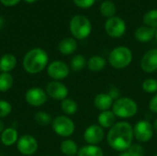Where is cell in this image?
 Segmentation results:
<instances>
[{
    "label": "cell",
    "mask_w": 157,
    "mask_h": 156,
    "mask_svg": "<svg viewBox=\"0 0 157 156\" xmlns=\"http://www.w3.org/2000/svg\"><path fill=\"white\" fill-rule=\"evenodd\" d=\"M133 127L127 121L116 122L107 133V142L109 147L116 152H126L132 144Z\"/></svg>",
    "instance_id": "1"
},
{
    "label": "cell",
    "mask_w": 157,
    "mask_h": 156,
    "mask_svg": "<svg viewBox=\"0 0 157 156\" xmlns=\"http://www.w3.org/2000/svg\"><path fill=\"white\" fill-rule=\"evenodd\" d=\"M49 57L47 52L40 48H34L29 51L23 58V68L30 74L42 72L48 64Z\"/></svg>",
    "instance_id": "2"
},
{
    "label": "cell",
    "mask_w": 157,
    "mask_h": 156,
    "mask_svg": "<svg viewBox=\"0 0 157 156\" xmlns=\"http://www.w3.org/2000/svg\"><path fill=\"white\" fill-rule=\"evenodd\" d=\"M132 58V51L130 48L126 46H118L109 52L108 60L112 68L121 70L131 64Z\"/></svg>",
    "instance_id": "3"
},
{
    "label": "cell",
    "mask_w": 157,
    "mask_h": 156,
    "mask_svg": "<svg viewBox=\"0 0 157 156\" xmlns=\"http://www.w3.org/2000/svg\"><path fill=\"white\" fill-rule=\"evenodd\" d=\"M117 118L130 119L134 117L138 112V105L135 100L128 97H121L113 103L112 109Z\"/></svg>",
    "instance_id": "4"
},
{
    "label": "cell",
    "mask_w": 157,
    "mask_h": 156,
    "mask_svg": "<svg viewBox=\"0 0 157 156\" xmlns=\"http://www.w3.org/2000/svg\"><path fill=\"white\" fill-rule=\"evenodd\" d=\"M70 31L75 39L85 40L92 31V25L90 20L84 15H76L72 17L69 24Z\"/></svg>",
    "instance_id": "5"
},
{
    "label": "cell",
    "mask_w": 157,
    "mask_h": 156,
    "mask_svg": "<svg viewBox=\"0 0 157 156\" xmlns=\"http://www.w3.org/2000/svg\"><path fill=\"white\" fill-rule=\"evenodd\" d=\"M52 128L58 136L67 138L73 135V133L75 132V125L69 117L62 115L52 120Z\"/></svg>",
    "instance_id": "6"
},
{
    "label": "cell",
    "mask_w": 157,
    "mask_h": 156,
    "mask_svg": "<svg viewBox=\"0 0 157 156\" xmlns=\"http://www.w3.org/2000/svg\"><path fill=\"white\" fill-rule=\"evenodd\" d=\"M133 127V136L139 143H148L154 136V127L153 124L146 120H142L135 123Z\"/></svg>",
    "instance_id": "7"
},
{
    "label": "cell",
    "mask_w": 157,
    "mask_h": 156,
    "mask_svg": "<svg viewBox=\"0 0 157 156\" xmlns=\"http://www.w3.org/2000/svg\"><path fill=\"white\" fill-rule=\"evenodd\" d=\"M126 23L125 21L117 16L109 17L105 22V31L106 33L114 39L122 37L126 32Z\"/></svg>",
    "instance_id": "8"
},
{
    "label": "cell",
    "mask_w": 157,
    "mask_h": 156,
    "mask_svg": "<svg viewBox=\"0 0 157 156\" xmlns=\"http://www.w3.org/2000/svg\"><path fill=\"white\" fill-rule=\"evenodd\" d=\"M26 102L31 107H41L48 100V95L41 87L34 86L26 91L25 94Z\"/></svg>",
    "instance_id": "9"
},
{
    "label": "cell",
    "mask_w": 157,
    "mask_h": 156,
    "mask_svg": "<svg viewBox=\"0 0 157 156\" xmlns=\"http://www.w3.org/2000/svg\"><path fill=\"white\" fill-rule=\"evenodd\" d=\"M47 74L53 81L65 79L69 74V66L63 61H53L47 66Z\"/></svg>",
    "instance_id": "10"
},
{
    "label": "cell",
    "mask_w": 157,
    "mask_h": 156,
    "mask_svg": "<svg viewBox=\"0 0 157 156\" xmlns=\"http://www.w3.org/2000/svg\"><path fill=\"white\" fill-rule=\"evenodd\" d=\"M38 142L32 135L25 134L18 138L17 142V151L25 156L33 155L38 150Z\"/></svg>",
    "instance_id": "11"
},
{
    "label": "cell",
    "mask_w": 157,
    "mask_h": 156,
    "mask_svg": "<svg viewBox=\"0 0 157 156\" xmlns=\"http://www.w3.org/2000/svg\"><path fill=\"white\" fill-rule=\"evenodd\" d=\"M83 137L87 144L98 145L105 138V131L104 129L98 124H92L85 130Z\"/></svg>",
    "instance_id": "12"
},
{
    "label": "cell",
    "mask_w": 157,
    "mask_h": 156,
    "mask_svg": "<svg viewBox=\"0 0 157 156\" xmlns=\"http://www.w3.org/2000/svg\"><path fill=\"white\" fill-rule=\"evenodd\" d=\"M45 91L48 97H52L54 100L60 101H63L65 98H67L69 94V90L63 83L53 80L46 86Z\"/></svg>",
    "instance_id": "13"
},
{
    "label": "cell",
    "mask_w": 157,
    "mask_h": 156,
    "mask_svg": "<svg viewBox=\"0 0 157 156\" xmlns=\"http://www.w3.org/2000/svg\"><path fill=\"white\" fill-rule=\"evenodd\" d=\"M141 69L146 74H152L157 71V49L147 51L141 59Z\"/></svg>",
    "instance_id": "14"
},
{
    "label": "cell",
    "mask_w": 157,
    "mask_h": 156,
    "mask_svg": "<svg viewBox=\"0 0 157 156\" xmlns=\"http://www.w3.org/2000/svg\"><path fill=\"white\" fill-rule=\"evenodd\" d=\"M93 103L97 109L100 111H106L112 108L114 99L108 93H99L94 97Z\"/></svg>",
    "instance_id": "15"
},
{
    "label": "cell",
    "mask_w": 157,
    "mask_h": 156,
    "mask_svg": "<svg viewBox=\"0 0 157 156\" xmlns=\"http://www.w3.org/2000/svg\"><path fill=\"white\" fill-rule=\"evenodd\" d=\"M155 29L147 27V26H141L139 27L135 32H134V37L135 39L142 43H146L152 40L155 37Z\"/></svg>",
    "instance_id": "16"
},
{
    "label": "cell",
    "mask_w": 157,
    "mask_h": 156,
    "mask_svg": "<svg viewBox=\"0 0 157 156\" xmlns=\"http://www.w3.org/2000/svg\"><path fill=\"white\" fill-rule=\"evenodd\" d=\"M116 116L112 110L101 111L98 116V123L103 129H110L116 123Z\"/></svg>",
    "instance_id": "17"
},
{
    "label": "cell",
    "mask_w": 157,
    "mask_h": 156,
    "mask_svg": "<svg viewBox=\"0 0 157 156\" xmlns=\"http://www.w3.org/2000/svg\"><path fill=\"white\" fill-rule=\"evenodd\" d=\"M77 49V42L74 38H65L59 42L58 50L63 55H71Z\"/></svg>",
    "instance_id": "18"
},
{
    "label": "cell",
    "mask_w": 157,
    "mask_h": 156,
    "mask_svg": "<svg viewBox=\"0 0 157 156\" xmlns=\"http://www.w3.org/2000/svg\"><path fill=\"white\" fill-rule=\"evenodd\" d=\"M0 139L1 143L5 146H12L13 144L17 143L18 140L17 131L14 128H6L1 133Z\"/></svg>",
    "instance_id": "19"
},
{
    "label": "cell",
    "mask_w": 157,
    "mask_h": 156,
    "mask_svg": "<svg viewBox=\"0 0 157 156\" xmlns=\"http://www.w3.org/2000/svg\"><path fill=\"white\" fill-rule=\"evenodd\" d=\"M106 64H107V62L105 58L99 55H94L88 59L86 67L89 71L93 73H98V72L102 71L106 67Z\"/></svg>",
    "instance_id": "20"
},
{
    "label": "cell",
    "mask_w": 157,
    "mask_h": 156,
    "mask_svg": "<svg viewBox=\"0 0 157 156\" xmlns=\"http://www.w3.org/2000/svg\"><path fill=\"white\" fill-rule=\"evenodd\" d=\"M17 65V59L11 53H6L0 58L1 73H10Z\"/></svg>",
    "instance_id": "21"
},
{
    "label": "cell",
    "mask_w": 157,
    "mask_h": 156,
    "mask_svg": "<svg viewBox=\"0 0 157 156\" xmlns=\"http://www.w3.org/2000/svg\"><path fill=\"white\" fill-rule=\"evenodd\" d=\"M61 151L64 155L75 156L77 154L79 148L77 146V143L75 141L71 139H66L63 141L61 143Z\"/></svg>",
    "instance_id": "22"
},
{
    "label": "cell",
    "mask_w": 157,
    "mask_h": 156,
    "mask_svg": "<svg viewBox=\"0 0 157 156\" xmlns=\"http://www.w3.org/2000/svg\"><path fill=\"white\" fill-rule=\"evenodd\" d=\"M77 156H104V152L98 145L86 144L79 149Z\"/></svg>",
    "instance_id": "23"
},
{
    "label": "cell",
    "mask_w": 157,
    "mask_h": 156,
    "mask_svg": "<svg viewBox=\"0 0 157 156\" xmlns=\"http://www.w3.org/2000/svg\"><path fill=\"white\" fill-rule=\"evenodd\" d=\"M116 12H117L116 5L114 2L110 0H106L102 2V4L100 5V13L105 17H108V18L112 17L115 16Z\"/></svg>",
    "instance_id": "24"
},
{
    "label": "cell",
    "mask_w": 157,
    "mask_h": 156,
    "mask_svg": "<svg viewBox=\"0 0 157 156\" xmlns=\"http://www.w3.org/2000/svg\"><path fill=\"white\" fill-rule=\"evenodd\" d=\"M61 108L65 115L71 116V115H74L77 112L78 105H77L76 101H75L74 99L65 98L61 103Z\"/></svg>",
    "instance_id": "25"
},
{
    "label": "cell",
    "mask_w": 157,
    "mask_h": 156,
    "mask_svg": "<svg viewBox=\"0 0 157 156\" xmlns=\"http://www.w3.org/2000/svg\"><path fill=\"white\" fill-rule=\"evenodd\" d=\"M14 85V78L10 73H0V92H6Z\"/></svg>",
    "instance_id": "26"
},
{
    "label": "cell",
    "mask_w": 157,
    "mask_h": 156,
    "mask_svg": "<svg viewBox=\"0 0 157 156\" xmlns=\"http://www.w3.org/2000/svg\"><path fill=\"white\" fill-rule=\"evenodd\" d=\"M86 63L87 61L86 57L82 54H77L72 58L70 62V67L74 72H79L82 71L86 66Z\"/></svg>",
    "instance_id": "27"
},
{
    "label": "cell",
    "mask_w": 157,
    "mask_h": 156,
    "mask_svg": "<svg viewBox=\"0 0 157 156\" xmlns=\"http://www.w3.org/2000/svg\"><path fill=\"white\" fill-rule=\"evenodd\" d=\"M144 23L145 26L156 29L157 28V9H151L144 16Z\"/></svg>",
    "instance_id": "28"
},
{
    "label": "cell",
    "mask_w": 157,
    "mask_h": 156,
    "mask_svg": "<svg viewBox=\"0 0 157 156\" xmlns=\"http://www.w3.org/2000/svg\"><path fill=\"white\" fill-rule=\"evenodd\" d=\"M34 119H35V121L40 126H48L49 124L52 122V116L45 111H38L35 114Z\"/></svg>",
    "instance_id": "29"
},
{
    "label": "cell",
    "mask_w": 157,
    "mask_h": 156,
    "mask_svg": "<svg viewBox=\"0 0 157 156\" xmlns=\"http://www.w3.org/2000/svg\"><path fill=\"white\" fill-rule=\"evenodd\" d=\"M143 90L147 94H156L157 93V79L147 78L142 84Z\"/></svg>",
    "instance_id": "30"
},
{
    "label": "cell",
    "mask_w": 157,
    "mask_h": 156,
    "mask_svg": "<svg viewBox=\"0 0 157 156\" xmlns=\"http://www.w3.org/2000/svg\"><path fill=\"white\" fill-rule=\"evenodd\" d=\"M131 156H144L145 150L141 143H132L127 150Z\"/></svg>",
    "instance_id": "31"
},
{
    "label": "cell",
    "mask_w": 157,
    "mask_h": 156,
    "mask_svg": "<svg viewBox=\"0 0 157 156\" xmlns=\"http://www.w3.org/2000/svg\"><path fill=\"white\" fill-rule=\"evenodd\" d=\"M12 111V106L8 101L0 100V119L7 117Z\"/></svg>",
    "instance_id": "32"
},
{
    "label": "cell",
    "mask_w": 157,
    "mask_h": 156,
    "mask_svg": "<svg viewBox=\"0 0 157 156\" xmlns=\"http://www.w3.org/2000/svg\"><path fill=\"white\" fill-rule=\"evenodd\" d=\"M97 0H73L74 4L80 8H89L96 3Z\"/></svg>",
    "instance_id": "33"
},
{
    "label": "cell",
    "mask_w": 157,
    "mask_h": 156,
    "mask_svg": "<svg viewBox=\"0 0 157 156\" xmlns=\"http://www.w3.org/2000/svg\"><path fill=\"white\" fill-rule=\"evenodd\" d=\"M148 107L150 111H152L155 114H157V93L155 94L154 97L150 99Z\"/></svg>",
    "instance_id": "34"
},
{
    "label": "cell",
    "mask_w": 157,
    "mask_h": 156,
    "mask_svg": "<svg viewBox=\"0 0 157 156\" xmlns=\"http://www.w3.org/2000/svg\"><path fill=\"white\" fill-rule=\"evenodd\" d=\"M108 94L114 99V101H115L116 99H118L119 97H120V91H119V89H118L116 86H114L110 88V90L109 91Z\"/></svg>",
    "instance_id": "35"
},
{
    "label": "cell",
    "mask_w": 157,
    "mask_h": 156,
    "mask_svg": "<svg viewBox=\"0 0 157 156\" xmlns=\"http://www.w3.org/2000/svg\"><path fill=\"white\" fill-rule=\"evenodd\" d=\"M20 0H0V2L5 6H16L17 4L19 3Z\"/></svg>",
    "instance_id": "36"
},
{
    "label": "cell",
    "mask_w": 157,
    "mask_h": 156,
    "mask_svg": "<svg viewBox=\"0 0 157 156\" xmlns=\"http://www.w3.org/2000/svg\"><path fill=\"white\" fill-rule=\"evenodd\" d=\"M5 130V125H4V123H3V121L0 120V134L3 132V131Z\"/></svg>",
    "instance_id": "37"
},
{
    "label": "cell",
    "mask_w": 157,
    "mask_h": 156,
    "mask_svg": "<svg viewBox=\"0 0 157 156\" xmlns=\"http://www.w3.org/2000/svg\"><path fill=\"white\" fill-rule=\"evenodd\" d=\"M153 127H154V131L157 132V119L154 121V124H153Z\"/></svg>",
    "instance_id": "38"
},
{
    "label": "cell",
    "mask_w": 157,
    "mask_h": 156,
    "mask_svg": "<svg viewBox=\"0 0 157 156\" xmlns=\"http://www.w3.org/2000/svg\"><path fill=\"white\" fill-rule=\"evenodd\" d=\"M119 156H131V155H130V154L126 151V152H122V153H121Z\"/></svg>",
    "instance_id": "39"
},
{
    "label": "cell",
    "mask_w": 157,
    "mask_h": 156,
    "mask_svg": "<svg viewBox=\"0 0 157 156\" xmlns=\"http://www.w3.org/2000/svg\"><path fill=\"white\" fill-rule=\"evenodd\" d=\"M3 25H4V19L2 17H0V29L3 27Z\"/></svg>",
    "instance_id": "40"
},
{
    "label": "cell",
    "mask_w": 157,
    "mask_h": 156,
    "mask_svg": "<svg viewBox=\"0 0 157 156\" xmlns=\"http://www.w3.org/2000/svg\"><path fill=\"white\" fill-rule=\"evenodd\" d=\"M27 3H34L35 1H37V0H25Z\"/></svg>",
    "instance_id": "41"
},
{
    "label": "cell",
    "mask_w": 157,
    "mask_h": 156,
    "mask_svg": "<svg viewBox=\"0 0 157 156\" xmlns=\"http://www.w3.org/2000/svg\"><path fill=\"white\" fill-rule=\"evenodd\" d=\"M155 39H156V41H157V29H156V31H155Z\"/></svg>",
    "instance_id": "42"
},
{
    "label": "cell",
    "mask_w": 157,
    "mask_h": 156,
    "mask_svg": "<svg viewBox=\"0 0 157 156\" xmlns=\"http://www.w3.org/2000/svg\"><path fill=\"white\" fill-rule=\"evenodd\" d=\"M153 156H157V154H155V155H153Z\"/></svg>",
    "instance_id": "43"
},
{
    "label": "cell",
    "mask_w": 157,
    "mask_h": 156,
    "mask_svg": "<svg viewBox=\"0 0 157 156\" xmlns=\"http://www.w3.org/2000/svg\"><path fill=\"white\" fill-rule=\"evenodd\" d=\"M43 156H49V155H43Z\"/></svg>",
    "instance_id": "44"
}]
</instances>
